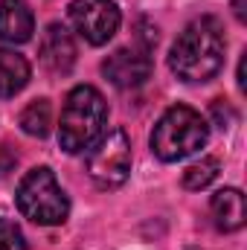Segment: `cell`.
I'll use <instances>...</instances> for the list:
<instances>
[{"label": "cell", "instance_id": "4fadbf2b", "mask_svg": "<svg viewBox=\"0 0 247 250\" xmlns=\"http://www.w3.org/2000/svg\"><path fill=\"white\" fill-rule=\"evenodd\" d=\"M218 160L215 157H201L198 163H192L189 169L184 172V187L198 192V189H206L215 178H218Z\"/></svg>", "mask_w": 247, "mask_h": 250}, {"label": "cell", "instance_id": "52a82bcc", "mask_svg": "<svg viewBox=\"0 0 247 250\" xmlns=\"http://www.w3.org/2000/svg\"><path fill=\"white\" fill-rule=\"evenodd\" d=\"M151 50L145 47H123L114 56H108V62L102 64V73L111 79V84L117 87H140L148 76H151Z\"/></svg>", "mask_w": 247, "mask_h": 250}, {"label": "cell", "instance_id": "3957f363", "mask_svg": "<svg viewBox=\"0 0 247 250\" xmlns=\"http://www.w3.org/2000/svg\"><path fill=\"white\" fill-rule=\"evenodd\" d=\"M206 137H209L206 120L198 111L186 108V105H175L154 125L151 151L163 163H175V160H184L189 154H195L198 148H204Z\"/></svg>", "mask_w": 247, "mask_h": 250}, {"label": "cell", "instance_id": "8992f818", "mask_svg": "<svg viewBox=\"0 0 247 250\" xmlns=\"http://www.w3.org/2000/svg\"><path fill=\"white\" fill-rule=\"evenodd\" d=\"M120 9L114 0H73L70 3V23L73 29L93 47L108 44L120 29Z\"/></svg>", "mask_w": 247, "mask_h": 250}, {"label": "cell", "instance_id": "9a60e30c", "mask_svg": "<svg viewBox=\"0 0 247 250\" xmlns=\"http://www.w3.org/2000/svg\"><path fill=\"white\" fill-rule=\"evenodd\" d=\"M212 117H215V123L221 125V128H224V125H230L233 120H236V114H233V111H230V108L224 105V99L212 102Z\"/></svg>", "mask_w": 247, "mask_h": 250}, {"label": "cell", "instance_id": "8fae6325", "mask_svg": "<svg viewBox=\"0 0 247 250\" xmlns=\"http://www.w3.org/2000/svg\"><path fill=\"white\" fill-rule=\"evenodd\" d=\"M29 82V62L15 50H0V99L21 93Z\"/></svg>", "mask_w": 247, "mask_h": 250}, {"label": "cell", "instance_id": "ba28073f", "mask_svg": "<svg viewBox=\"0 0 247 250\" xmlns=\"http://www.w3.org/2000/svg\"><path fill=\"white\" fill-rule=\"evenodd\" d=\"M41 64L50 73H70V67L76 64V41L70 35V29L62 23H50L44 38H41Z\"/></svg>", "mask_w": 247, "mask_h": 250}, {"label": "cell", "instance_id": "277c9868", "mask_svg": "<svg viewBox=\"0 0 247 250\" xmlns=\"http://www.w3.org/2000/svg\"><path fill=\"white\" fill-rule=\"evenodd\" d=\"M15 201H18V209L23 212V218L44 224V227L64 224L67 212H70V201H67L64 189L59 187L56 175L47 166L23 175L21 187L15 192Z\"/></svg>", "mask_w": 247, "mask_h": 250}, {"label": "cell", "instance_id": "2e32d148", "mask_svg": "<svg viewBox=\"0 0 247 250\" xmlns=\"http://www.w3.org/2000/svg\"><path fill=\"white\" fill-rule=\"evenodd\" d=\"M233 12L239 21H245V0H233Z\"/></svg>", "mask_w": 247, "mask_h": 250}, {"label": "cell", "instance_id": "7a4b0ae2", "mask_svg": "<svg viewBox=\"0 0 247 250\" xmlns=\"http://www.w3.org/2000/svg\"><path fill=\"white\" fill-rule=\"evenodd\" d=\"M108 123V105L102 93L90 84H79L67 93L59 123V143L67 154H79L90 148Z\"/></svg>", "mask_w": 247, "mask_h": 250}, {"label": "cell", "instance_id": "30bf717a", "mask_svg": "<svg viewBox=\"0 0 247 250\" xmlns=\"http://www.w3.org/2000/svg\"><path fill=\"white\" fill-rule=\"evenodd\" d=\"M209 212H212V221L218 230L224 233H236L245 227V195L242 189L236 187H227V189H218L209 201Z\"/></svg>", "mask_w": 247, "mask_h": 250}, {"label": "cell", "instance_id": "9c48e42d", "mask_svg": "<svg viewBox=\"0 0 247 250\" xmlns=\"http://www.w3.org/2000/svg\"><path fill=\"white\" fill-rule=\"evenodd\" d=\"M35 32V18L26 0H0V41L23 44Z\"/></svg>", "mask_w": 247, "mask_h": 250}, {"label": "cell", "instance_id": "5bb4252c", "mask_svg": "<svg viewBox=\"0 0 247 250\" xmlns=\"http://www.w3.org/2000/svg\"><path fill=\"white\" fill-rule=\"evenodd\" d=\"M0 250H26V239L12 218H0Z\"/></svg>", "mask_w": 247, "mask_h": 250}, {"label": "cell", "instance_id": "7c38bea8", "mask_svg": "<svg viewBox=\"0 0 247 250\" xmlns=\"http://www.w3.org/2000/svg\"><path fill=\"white\" fill-rule=\"evenodd\" d=\"M53 125V105L47 99H35L21 111V128L29 137H47Z\"/></svg>", "mask_w": 247, "mask_h": 250}, {"label": "cell", "instance_id": "5b68a950", "mask_svg": "<svg viewBox=\"0 0 247 250\" xmlns=\"http://www.w3.org/2000/svg\"><path fill=\"white\" fill-rule=\"evenodd\" d=\"M87 175L99 189L123 187L131 175V140L123 128L102 134L87 154Z\"/></svg>", "mask_w": 247, "mask_h": 250}, {"label": "cell", "instance_id": "6da1fadb", "mask_svg": "<svg viewBox=\"0 0 247 250\" xmlns=\"http://www.w3.org/2000/svg\"><path fill=\"white\" fill-rule=\"evenodd\" d=\"M224 29L215 18L204 15L186 23L184 32L175 38L172 53H169V67L178 79L189 84L209 82L221 67H224Z\"/></svg>", "mask_w": 247, "mask_h": 250}]
</instances>
